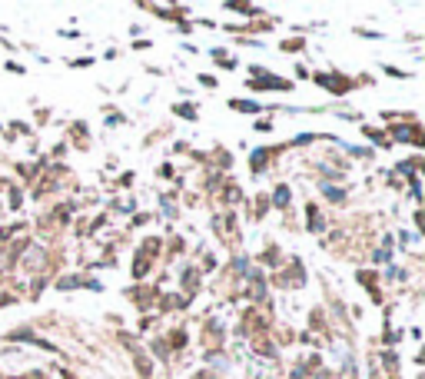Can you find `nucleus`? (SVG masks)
Wrapping results in <instances>:
<instances>
[{
	"label": "nucleus",
	"mask_w": 425,
	"mask_h": 379,
	"mask_svg": "<svg viewBox=\"0 0 425 379\" xmlns=\"http://www.w3.org/2000/svg\"><path fill=\"white\" fill-rule=\"evenodd\" d=\"M286 200H289V190L279 187V190H276V207H286Z\"/></svg>",
	"instance_id": "f257e3e1"
},
{
	"label": "nucleus",
	"mask_w": 425,
	"mask_h": 379,
	"mask_svg": "<svg viewBox=\"0 0 425 379\" xmlns=\"http://www.w3.org/2000/svg\"><path fill=\"white\" fill-rule=\"evenodd\" d=\"M233 110H256V103H240V100H233Z\"/></svg>",
	"instance_id": "f03ea898"
},
{
	"label": "nucleus",
	"mask_w": 425,
	"mask_h": 379,
	"mask_svg": "<svg viewBox=\"0 0 425 379\" xmlns=\"http://www.w3.org/2000/svg\"><path fill=\"white\" fill-rule=\"evenodd\" d=\"M322 193H326V196H333V200H342V193H339V190H333V187H322Z\"/></svg>",
	"instance_id": "7ed1b4c3"
}]
</instances>
